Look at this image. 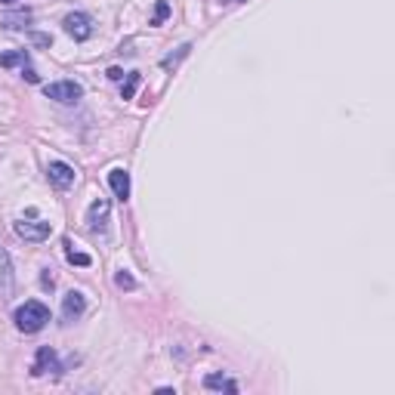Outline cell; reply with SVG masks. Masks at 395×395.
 Here are the masks:
<instances>
[{"label": "cell", "mask_w": 395, "mask_h": 395, "mask_svg": "<svg viewBox=\"0 0 395 395\" xmlns=\"http://www.w3.org/2000/svg\"><path fill=\"white\" fill-rule=\"evenodd\" d=\"M50 232H52V226L50 222H44V220H31V222H16V235L19 238H25V241H47L50 238Z\"/></svg>", "instance_id": "cell-3"}, {"label": "cell", "mask_w": 395, "mask_h": 395, "mask_svg": "<svg viewBox=\"0 0 395 395\" xmlns=\"http://www.w3.org/2000/svg\"><path fill=\"white\" fill-rule=\"evenodd\" d=\"M204 386L213 389V392H238V383L229 380V377H222V374H207V377H204Z\"/></svg>", "instance_id": "cell-10"}, {"label": "cell", "mask_w": 395, "mask_h": 395, "mask_svg": "<svg viewBox=\"0 0 395 395\" xmlns=\"http://www.w3.org/2000/svg\"><path fill=\"white\" fill-rule=\"evenodd\" d=\"M108 210H111L108 198H96V201L90 204V210H87V226L93 229V232H102V229H105V222H108Z\"/></svg>", "instance_id": "cell-6"}, {"label": "cell", "mask_w": 395, "mask_h": 395, "mask_svg": "<svg viewBox=\"0 0 395 395\" xmlns=\"http://www.w3.org/2000/svg\"><path fill=\"white\" fill-rule=\"evenodd\" d=\"M238 3H241V0H238Z\"/></svg>", "instance_id": "cell-20"}, {"label": "cell", "mask_w": 395, "mask_h": 395, "mask_svg": "<svg viewBox=\"0 0 395 395\" xmlns=\"http://www.w3.org/2000/svg\"><path fill=\"white\" fill-rule=\"evenodd\" d=\"M68 262H75V266H90V256L77 253V250H68Z\"/></svg>", "instance_id": "cell-16"}, {"label": "cell", "mask_w": 395, "mask_h": 395, "mask_svg": "<svg viewBox=\"0 0 395 395\" xmlns=\"http://www.w3.org/2000/svg\"><path fill=\"white\" fill-rule=\"evenodd\" d=\"M44 93H47V99H52V102L75 105L77 99L84 96V87L77 81H56V84H47V87H44Z\"/></svg>", "instance_id": "cell-2"}, {"label": "cell", "mask_w": 395, "mask_h": 395, "mask_svg": "<svg viewBox=\"0 0 395 395\" xmlns=\"http://www.w3.org/2000/svg\"><path fill=\"white\" fill-rule=\"evenodd\" d=\"M108 77H111V81H121L124 71H121V68H108Z\"/></svg>", "instance_id": "cell-18"}, {"label": "cell", "mask_w": 395, "mask_h": 395, "mask_svg": "<svg viewBox=\"0 0 395 395\" xmlns=\"http://www.w3.org/2000/svg\"><path fill=\"white\" fill-rule=\"evenodd\" d=\"M167 16H170V3H167V0H161V3L155 6V19H151V25H161Z\"/></svg>", "instance_id": "cell-14"}, {"label": "cell", "mask_w": 395, "mask_h": 395, "mask_svg": "<svg viewBox=\"0 0 395 395\" xmlns=\"http://www.w3.org/2000/svg\"><path fill=\"white\" fill-rule=\"evenodd\" d=\"M25 81H28V84H37V71H35V68H25Z\"/></svg>", "instance_id": "cell-17"}, {"label": "cell", "mask_w": 395, "mask_h": 395, "mask_svg": "<svg viewBox=\"0 0 395 395\" xmlns=\"http://www.w3.org/2000/svg\"><path fill=\"white\" fill-rule=\"evenodd\" d=\"M84 309H87V300H84L81 291L65 293V300H62V318L65 321H77L84 315Z\"/></svg>", "instance_id": "cell-7"}, {"label": "cell", "mask_w": 395, "mask_h": 395, "mask_svg": "<svg viewBox=\"0 0 395 395\" xmlns=\"http://www.w3.org/2000/svg\"><path fill=\"white\" fill-rule=\"evenodd\" d=\"M65 31H68L75 41H90L93 22H90V16H84V12H71V16H65Z\"/></svg>", "instance_id": "cell-4"}, {"label": "cell", "mask_w": 395, "mask_h": 395, "mask_svg": "<svg viewBox=\"0 0 395 395\" xmlns=\"http://www.w3.org/2000/svg\"><path fill=\"white\" fill-rule=\"evenodd\" d=\"M47 321H50V309L44 306V302H37V300H28V302H22V306L16 309V327L22 334L44 331Z\"/></svg>", "instance_id": "cell-1"}, {"label": "cell", "mask_w": 395, "mask_h": 395, "mask_svg": "<svg viewBox=\"0 0 395 395\" xmlns=\"http://www.w3.org/2000/svg\"><path fill=\"white\" fill-rule=\"evenodd\" d=\"M115 285L121 287V291H133V287H136V278H133L130 272H124V269H121V272L115 275Z\"/></svg>", "instance_id": "cell-13"}, {"label": "cell", "mask_w": 395, "mask_h": 395, "mask_svg": "<svg viewBox=\"0 0 395 395\" xmlns=\"http://www.w3.org/2000/svg\"><path fill=\"white\" fill-rule=\"evenodd\" d=\"M50 371H59L56 352H52L50 346H41V349H37L35 365H31V374H35V377H44V374H50Z\"/></svg>", "instance_id": "cell-8"}, {"label": "cell", "mask_w": 395, "mask_h": 395, "mask_svg": "<svg viewBox=\"0 0 395 395\" xmlns=\"http://www.w3.org/2000/svg\"><path fill=\"white\" fill-rule=\"evenodd\" d=\"M108 186H111V192H115L117 201H127L130 198V173L127 170H121V167H115L108 173Z\"/></svg>", "instance_id": "cell-9"}, {"label": "cell", "mask_w": 395, "mask_h": 395, "mask_svg": "<svg viewBox=\"0 0 395 395\" xmlns=\"http://www.w3.org/2000/svg\"><path fill=\"white\" fill-rule=\"evenodd\" d=\"M0 3H6V6H10V3H16V0H0Z\"/></svg>", "instance_id": "cell-19"}, {"label": "cell", "mask_w": 395, "mask_h": 395, "mask_svg": "<svg viewBox=\"0 0 395 395\" xmlns=\"http://www.w3.org/2000/svg\"><path fill=\"white\" fill-rule=\"evenodd\" d=\"M22 62H28L25 50H19V52H3V56H0V65H3V68H12V65H22Z\"/></svg>", "instance_id": "cell-12"}, {"label": "cell", "mask_w": 395, "mask_h": 395, "mask_svg": "<svg viewBox=\"0 0 395 395\" xmlns=\"http://www.w3.org/2000/svg\"><path fill=\"white\" fill-rule=\"evenodd\" d=\"M136 87H139V75H130L127 77V87H124V99H133Z\"/></svg>", "instance_id": "cell-15"}, {"label": "cell", "mask_w": 395, "mask_h": 395, "mask_svg": "<svg viewBox=\"0 0 395 395\" xmlns=\"http://www.w3.org/2000/svg\"><path fill=\"white\" fill-rule=\"evenodd\" d=\"M47 176H50L52 186L62 189V192H65V189L75 186V167H68L65 161H52L50 167H47Z\"/></svg>", "instance_id": "cell-5"}, {"label": "cell", "mask_w": 395, "mask_h": 395, "mask_svg": "<svg viewBox=\"0 0 395 395\" xmlns=\"http://www.w3.org/2000/svg\"><path fill=\"white\" fill-rule=\"evenodd\" d=\"M0 278H3V291H12V260L3 247H0Z\"/></svg>", "instance_id": "cell-11"}]
</instances>
